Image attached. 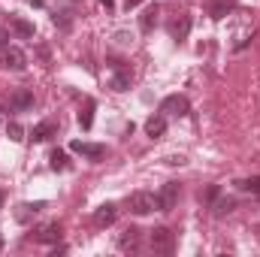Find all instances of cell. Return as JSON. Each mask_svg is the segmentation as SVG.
<instances>
[{
    "instance_id": "6da1fadb",
    "label": "cell",
    "mask_w": 260,
    "mask_h": 257,
    "mask_svg": "<svg viewBox=\"0 0 260 257\" xmlns=\"http://www.w3.org/2000/svg\"><path fill=\"white\" fill-rule=\"evenodd\" d=\"M148 245H151V251H157V254H170V251L176 248V236H173L170 227H154V230L148 233Z\"/></svg>"
},
{
    "instance_id": "7a4b0ae2",
    "label": "cell",
    "mask_w": 260,
    "mask_h": 257,
    "mask_svg": "<svg viewBox=\"0 0 260 257\" xmlns=\"http://www.w3.org/2000/svg\"><path fill=\"white\" fill-rule=\"evenodd\" d=\"M179 197H182V185L179 182H167L164 191L157 194V209L160 212H173L176 203H179Z\"/></svg>"
},
{
    "instance_id": "3957f363",
    "label": "cell",
    "mask_w": 260,
    "mask_h": 257,
    "mask_svg": "<svg viewBox=\"0 0 260 257\" xmlns=\"http://www.w3.org/2000/svg\"><path fill=\"white\" fill-rule=\"evenodd\" d=\"M157 209V197L148 191H136L130 197V212L133 215H148V212H154Z\"/></svg>"
},
{
    "instance_id": "277c9868",
    "label": "cell",
    "mask_w": 260,
    "mask_h": 257,
    "mask_svg": "<svg viewBox=\"0 0 260 257\" xmlns=\"http://www.w3.org/2000/svg\"><path fill=\"white\" fill-rule=\"evenodd\" d=\"M70 151H76V154H82V157H88V160H100V157H106V145H100V142H82V139H73V142H70Z\"/></svg>"
},
{
    "instance_id": "5b68a950",
    "label": "cell",
    "mask_w": 260,
    "mask_h": 257,
    "mask_svg": "<svg viewBox=\"0 0 260 257\" xmlns=\"http://www.w3.org/2000/svg\"><path fill=\"white\" fill-rule=\"evenodd\" d=\"M188 100L182 97V94H170L164 103H160V115H179V118H185L188 115Z\"/></svg>"
},
{
    "instance_id": "8992f818",
    "label": "cell",
    "mask_w": 260,
    "mask_h": 257,
    "mask_svg": "<svg viewBox=\"0 0 260 257\" xmlns=\"http://www.w3.org/2000/svg\"><path fill=\"white\" fill-rule=\"evenodd\" d=\"M115 218H118V206H115V203H103V206L94 212V224H97V227H112Z\"/></svg>"
},
{
    "instance_id": "52a82bcc",
    "label": "cell",
    "mask_w": 260,
    "mask_h": 257,
    "mask_svg": "<svg viewBox=\"0 0 260 257\" xmlns=\"http://www.w3.org/2000/svg\"><path fill=\"white\" fill-rule=\"evenodd\" d=\"M24 64H27V58H24L21 49H15V46H6L3 49V67L6 70H24Z\"/></svg>"
},
{
    "instance_id": "ba28073f",
    "label": "cell",
    "mask_w": 260,
    "mask_h": 257,
    "mask_svg": "<svg viewBox=\"0 0 260 257\" xmlns=\"http://www.w3.org/2000/svg\"><path fill=\"white\" fill-rule=\"evenodd\" d=\"M61 233H64V230H61V224L55 221V224H46L43 230H37V236H34V239H37V242H46V245H58Z\"/></svg>"
},
{
    "instance_id": "9c48e42d",
    "label": "cell",
    "mask_w": 260,
    "mask_h": 257,
    "mask_svg": "<svg viewBox=\"0 0 260 257\" xmlns=\"http://www.w3.org/2000/svg\"><path fill=\"white\" fill-rule=\"evenodd\" d=\"M236 9V0H209V15L218 21V18H224L227 12H233Z\"/></svg>"
},
{
    "instance_id": "30bf717a",
    "label": "cell",
    "mask_w": 260,
    "mask_h": 257,
    "mask_svg": "<svg viewBox=\"0 0 260 257\" xmlns=\"http://www.w3.org/2000/svg\"><path fill=\"white\" fill-rule=\"evenodd\" d=\"M157 15H160V9H157V6H148V9L139 15V30H142V34H151L154 24H157Z\"/></svg>"
},
{
    "instance_id": "8fae6325",
    "label": "cell",
    "mask_w": 260,
    "mask_h": 257,
    "mask_svg": "<svg viewBox=\"0 0 260 257\" xmlns=\"http://www.w3.org/2000/svg\"><path fill=\"white\" fill-rule=\"evenodd\" d=\"M145 133H148L151 139L164 136V133H167V115H154V118H148V121H145Z\"/></svg>"
},
{
    "instance_id": "7c38bea8",
    "label": "cell",
    "mask_w": 260,
    "mask_h": 257,
    "mask_svg": "<svg viewBox=\"0 0 260 257\" xmlns=\"http://www.w3.org/2000/svg\"><path fill=\"white\" fill-rule=\"evenodd\" d=\"M55 133H58V127H55L52 121H43V124H37V127L30 130V139H34V142H46V139H52Z\"/></svg>"
},
{
    "instance_id": "4fadbf2b",
    "label": "cell",
    "mask_w": 260,
    "mask_h": 257,
    "mask_svg": "<svg viewBox=\"0 0 260 257\" xmlns=\"http://www.w3.org/2000/svg\"><path fill=\"white\" fill-rule=\"evenodd\" d=\"M136 245H139V230H136V227H127V230L118 236V248H121V251H133Z\"/></svg>"
},
{
    "instance_id": "5bb4252c",
    "label": "cell",
    "mask_w": 260,
    "mask_h": 257,
    "mask_svg": "<svg viewBox=\"0 0 260 257\" xmlns=\"http://www.w3.org/2000/svg\"><path fill=\"white\" fill-rule=\"evenodd\" d=\"M170 34H173V40H185L191 34V15H182L179 21H173L170 24Z\"/></svg>"
},
{
    "instance_id": "9a60e30c",
    "label": "cell",
    "mask_w": 260,
    "mask_h": 257,
    "mask_svg": "<svg viewBox=\"0 0 260 257\" xmlns=\"http://www.w3.org/2000/svg\"><path fill=\"white\" fill-rule=\"evenodd\" d=\"M12 106H15V109H21V112H24V109H30V106H34V91L18 88V91L12 94Z\"/></svg>"
},
{
    "instance_id": "2e32d148",
    "label": "cell",
    "mask_w": 260,
    "mask_h": 257,
    "mask_svg": "<svg viewBox=\"0 0 260 257\" xmlns=\"http://www.w3.org/2000/svg\"><path fill=\"white\" fill-rule=\"evenodd\" d=\"M43 209H46V203H21V206H18V215H15V218H18V221L24 224V221H30L34 215H40Z\"/></svg>"
},
{
    "instance_id": "e0dca14e",
    "label": "cell",
    "mask_w": 260,
    "mask_h": 257,
    "mask_svg": "<svg viewBox=\"0 0 260 257\" xmlns=\"http://www.w3.org/2000/svg\"><path fill=\"white\" fill-rule=\"evenodd\" d=\"M130 82H133V73H130L127 67H118V73L112 76V88H115V91H127Z\"/></svg>"
},
{
    "instance_id": "ac0fdd59",
    "label": "cell",
    "mask_w": 260,
    "mask_h": 257,
    "mask_svg": "<svg viewBox=\"0 0 260 257\" xmlns=\"http://www.w3.org/2000/svg\"><path fill=\"white\" fill-rule=\"evenodd\" d=\"M79 124H82V130H91V124H94V100H85V109L79 112Z\"/></svg>"
},
{
    "instance_id": "d6986e66",
    "label": "cell",
    "mask_w": 260,
    "mask_h": 257,
    "mask_svg": "<svg viewBox=\"0 0 260 257\" xmlns=\"http://www.w3.org/2000/svg\"><path fill=\"white\" fill-rule=\"evenodd\" d=\"M12 30H15L18 37H24V40H30V37H34V24H30V21H24V18H12Z\"/></svg>"
},
{
    "instance_id": "ffe728a7",
    "label": "cell",
    "mask_w": 260,
    "mask_h": 257,
    "mask_svg": "<svg viewBox=\"0 0 260 257\" xmlns=\"http://www.w3.org/2000/svg\"><path fill=\"white\" fill-rule=\"evenodd\" d=\"M233 209H236V200H233V197H224V200L215 203V218H224V215H230Z\"/></svg>"
},
{
    "instance_id": "44dd1931",
    "label": "cell",
    "mask_w": 260,
    "mask_h": 257,
    "mask_svg": "<svg viewBox=\"0 0 260 257\" xmlns=\"http://www.w3.org/2000/svg\"><path fill=\"white\" fill-rule=\"evenodd\" d=\"M236 188L245 194H254V197H260V176H254V179H242V182H236Z\"/></svg>"
},
{
    "instance_id": "7402d4cb",
    "label": "cell",
    "mask_w": 260,
    "mask_h": 257,
    "mask_svg": "<svg viewBox=\"0 0 260 257\" xmlns=\"http://www.w3.org/2000/svg\"><path fill=\"white\" fill-rule=\"evenodd\" d=\"M49 160H52V170H67V167H70V160H67V154L61 148H55V151L49 154Z\"/></svg>"
},
{
    "instance_id": "603a6c76",
    "label": "cell",
    "mask_w": 260,
    "mask_h": 257,
    "mask_svg": "<svg viewBox=\"0 0 260 257\" xmlns=\"http://www.w3.org/2000/svg\"><path fill=\"white\" fill-rule=\"evenodd\" d=\"M6 136H9L12 142H21V139H24V130H21L18 121H9V124H6Z\"/></svg>"
},
{
    "instance_id": "cb8c5ba5",
    "label": "cell",
    "mask_w": 260,
    "mask_h": 257,
    "mask_svg": "<svg viewBox=\"0 0 260 257\" xmlns=\"http://www.w3.org/2000/svg\"><path fill=\"white\" fill-rule=\"evenodd\" d=\"M6 46H9V34H6V30H0V52H3Z\"/></svg>"
},
{
    "instance_id": "d4e9b609",
    "label": "cell",
    "mask_w": 260,
    "mask_h": 257,
    "mask_svg": "<svg viewBox=\"0 0 260 257\" xmlns=\"http://www.w3.org/2000/svg\"><path fill=\"white\" fill-rule=\"evenodd\" d=\"M139 3H142V0H124V6H127V12H130V9H136Z\"/></svg>"
},
{
    "instance_id": "484cf974",
    "label": "cell",
    "mask_w": 260,
    "mask_h": 257,
    "mask_svg": "<svg viewBox=\"0 0 260 257\" xmlns=\"http://www.w3.org/2000/svg\"><path fill=\"white\" fill-rule=\"evenodd\" d=\"M100 3H103L106 9H112V6H115V0H100Z\"/></svg>"
},
{
    "instance_id": "4316f807",
    "label": "cell",
    "mask_w": 260,
    "mask_h": 257,
    "mask_svg": "<svg viewBox=\"0 0 260 257\" xmlns=\"http://www.w3.org/2000/svg\"><path fill=\"white\" fill-rule=\"evenodd\" d=\"M0 209H3V191H0Z\"/></svg>"
}]
</instances>
